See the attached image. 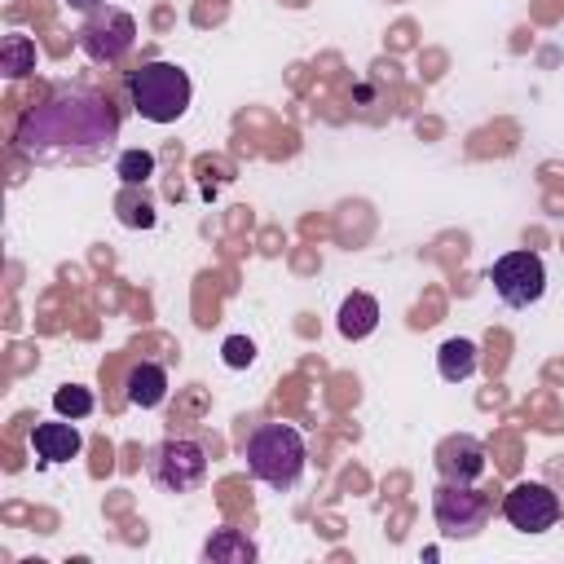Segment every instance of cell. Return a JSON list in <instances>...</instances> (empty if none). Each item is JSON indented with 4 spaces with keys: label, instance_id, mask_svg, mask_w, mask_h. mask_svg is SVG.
I'll list each match as a JSON object with an SVG mask.
<instances>
[{
    "label": "cell",
    "instance_id": "cell-1",
    "mask_svg": "<svg viewBox=\"0 0 564 564\" xmlns=\"http://www.w3.org/2000/svg\"><path fill=\"white\" fill-rule=\"evenodd\" d=\"M13 141L31 163H48V167L97 163L119 141V115L106 97L88 88H66L53 93L44 106L26 110Z\"/></svg>",
    "mask_w": 564,
    "mask_h": 564
},
{
    "label": "cell",
    "instance_id": "cell-2",
    "mask_svg": "<svg viewBox=\"0 0 564 564\" xmlns=\"http://www.w3.org/2000/svg\"><path fill=\"white\" fill-rule=\"evenodd\" d=\"M304 463H308V449L300 427L291 423H260L247 436V471L269 489H291L304 476Z\"/></svg>",
    "mask_w": 564,
    "mask_h": 564
},
{
    "label": "cell",
    "instance_id": "cell-3",
    "mask_svg": "<svg viewBox=\"0 0 564 564\" xmlns=\"http://www.w3.org/2000/svg\"><path fill=\"white\" fill-rule=\"evenodd\" d=\"M128 97L137 106L141 119L150 123H176L185 110H189V75L172 62H145L141 70L128 75Z\"/></svg>",
    "mask_w": 564,
    "mask_h": 564
},
{
    "label": "cell",
    "instance_id": "cell-4",
    "mask_svg": "<svg viewBox=\"0 0 564 564\" xmlns=\"http://www.w3.org/2000/svg\"><path fill=\"white\" fill-rule=\"evenodd\" d=\"M145 471H150V480L159 489L189 494V489H198L207 480V449L198 441H189V436H167V441H159L150 449Z\"/></svg>",
    "mask_w": 564,
    "mask_h": 564
},
{
    "label": "cell",
    "instance_id": "cell-5",
    "mask_svg": "<svg viewBox=\"0 0 564 564\" xmlns=\"http://www.w3.org/2000/svg\"><path fill=\"white\" fill-rule=\"evenodd\" d=\"M489 282H494V291H498L502 304L529 308V304H538L542 291H546V264H542L538 251H507V256L494 260Z\"/></svg>",
    "mask_w": 564,
    "mask_h": 564
},
{
    "label": "cell",
    "instance_id": "cell-6",
    "mask_svg": "<svg viewBox=\"0 0 564 564\" xmlns=\"http://www.w3.org/2000/svg\"><path fill=\"white\" fill-rule=\"evenodd\" d=\"M432 516H436V529L445 538H476L480 524H485V516H489V502L471 485L441 480L436 494H432Z\"/></svg>",
    "mask_w": 564,
    "mask_h": 564
},
{
    "label": "cell",
    "instance_id": "cell-7",
    "mask_svg": "<svg viewBox=\"0 0 564 564\" xmlns=\"http://www.w3.org/2000/svg\"><path fill=\"white\" fill-rule=\"evenodd\" d=\"M132 44H137V22H132V13L115 9V4L93 9L88 22L79 26V48L93 62H119Z\"/></svg>",
    "mask_w": 564,
    "mask_h": 564
},
{
    "label": "cell",
    "instance_id": "cell-8",
    "mask_svg": "<svg viewBox=\"0 0 564 564\" xmlns=\"http://www.w3.org/2000/svg\"><path fill=\"white\" fill-rule=\"evenodd\" d=\"M502 516H507V524L520 529V533H546V529H555V520H560V498H555L546 485H538V480H520L516 489H507Z\"/></svg>",
    "mask_w": 564,
    "mask_h": 564
},
{
    "label": "cell",
    "instance_id": "cell-9",
    "mask_svg": "<svg viewBox=\"0 0 564 564\" xmlns=\"http://www.w3.org/2000/svg\"><path fill=\"white\" fill-rule=\"evenodd\" d=\"M436 471H441V480L471 485V480L485 471V445H480L476 436H467V432L445 436V441L436 445Z\"/></svg>",
    "mask_w": 564,
    "mask_h": 564
},
{
    "label": "cell",
    "instance_id": "cell-10",
    "mask_svg": "<svg viewBox=\"0 0 564 564\" xmlns=\"http://www.w3.org/2000/svg\"><path fill=\"white\" fill-rule=\"evenodd\" d=\"M31 445H35V454H40L44 463H70L84 441H79L75 423H35Z\"/></svg>",
    "mask_w": 564,
    "mask_h": 564
},
{
    "label": "cell",
    "instance_id": "cell-11",
    "mask_svg": "<svg viewBox=\"0 0 564 564\" xmlns=\"http://www.w3.org/2000/svg\"><path fill=\"white\" fill-rule=\"evenodd\" d=\"M163 397H167V370L159 361H137L128 370V401L141 410H154L163 405Z\"/></svg>",
    "mask_w": 564,
    "mask_h": 564
},
{
    "label": "cell",
    "instance_id": "cell-12",
    "mask_svg": "<svg viewBox=\"0 0 564 564\" xmlns=\"http://www.w3.org/2000/svg\"><path fill=\"white\" fill-rule=\"evenodd\" d=\"M375 326H379V300L366 295V291H352L339 304V335L344 339H366Z\"/></svg>",
    "mask_w": 564,
    "mask_h": 564
},
{
    "label": "cell",
    "instance_id": "cell-13",
    "mask_svg": "<svg viewBox=\"0 0 564 564\" xmlns=\"http://www.w3.org/2000/svg\"><path fill=\"white\" fill-rule=\"evenodd\" d=\"M203 560H212V564H247V560H256V542L242 538L238 529H220V533L207 538Z\"/></svg>",
    "mask_w": 564,
    "mask_h": 564
},
{
    "label": "cell",
    "instance_id": "cell-14",
    "mask_svg": "<svg viewBox=\"0 0 564 564\" xmlns=\"http://www.w3.org/2000/svg\"><path fill=\"white\" fill-rule=\"evenodd\" d=\"M436 370H441V379L463 383L476 370V344L471 339H445L441 352H436Z\"/></svg>",
    "mask_w": 564,
    "mask_h": 564
},
{
    "label": "cell",
    "instance_id": "cell-15",
    "mask_svg": "<svg viewBox=\"0 0 564 564\" xmlns=\"http://www.w3.org/2000/svg\"><path fill=\"white\" fill-rule=\"evenodd\" d=\"M0 70H4L9 79L31 75V70H35V44H31L26 35H4V44H0Z\"/></svg>",
    "mask_w": 564,
    "mask_h": 564
},
{
    "label": "cell",
    "instance_id": "cell-16",
    "mask_svg": "<svg viewBox=\"0 0 564 564\" xmlns=\"http://www.w3.org/2000/svg\"><path fill=\"white\" fill-rule=\"evenodd\" d=\"M115 176H119L123 185L150 181V176H154V154H150V150H123V154L115 159Z\"/></svg>",
    "mask_w": 564,
    "mask_h": 564
},
{
    "label": "cell",
    "instance_id": "cell-17",
    "mask_svg": "<svg viewBox=\"0 0 564 564\" xmlns=\"http://www.w3.org/2000/svg\"><path fill=\"white\" fill-rule=\"evenodd\" d=\"M53 410L62 414V419H84V414H93V392L88 388H57L53 392Z\"/></svg>",
    "mask_w": 564,
    "mask_h": 564
},
{
    "label": "cell",
    "instance_id": "cell-18",
    "mask_svg": "<svg viewBox=\"0 0 564 564\" xmlns=\"http://www.w3.org/2000/svg\"><path fill=\"white\" fill-rule=\"evenodd\" d=\"M220 357H225V366L242 370V366H251V361H256V344H251L247 335H229V339L220 344Z\"/></svg>",
    "mask_w": 564,
    "mask_h": 564
},
{
    "label": "cell",
    "instance_id": "cell-19",
    "mask_svg": "<svg viewBox=\"0 0 564 564\" xmlns=\"http://www.w3.org/2000/svg\"><path fill=\"white\" fill-rule=\"evenodd\" d=\"M66 4H70V9H79V13H93V9H101L106 0H66Z\"/></svg>",
    "mask_w": 564,
    "mask_h": 564
}]
</instances>
